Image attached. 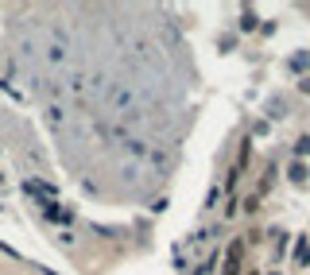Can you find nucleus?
Returning a JSON list of instances; mask_svg holds the SVG:
<instances>
[{
	"instance_id": "1",
	"label": "nucleus",
	"mask_w": 310,
	"mask_h": 275,
	"mask_svg": "<svg viewBox=\"0 0 310 275\" xmlns=\"http://www.w3.org/2000/svg\"><path fill=\"white\" fill-rule=\"evenodd\" d=\"M240 260H244V240H233V244H229V256H225L221 275H240Z\"/></svg>"
},
{
	"instance_id": "2",
	"label": "nucleus",
	"mask_w": 310,
	"mask_h": 275,
	"mask_svg": "<svg viewBox=\"0 0 310 275\" xmlns=\"http://www.w3.org/2000/svg\"><path fill=\"white\" fill-rule=\"evenodd\" d=\"M295 264H302V267L310 264V244H306V240H299V248H295Z\"/></svg>"
},
{
	"instance_id": "3",
	"label": "nucleus",
	"mask_w": 310,
	"mask_h": 275,
	"mask_svg": "<svg viewBox=\"0 0 310 275\" xmlns=\"http://www.w3.org/2000/svg\"><path fill=\"white\" fill-rule=\"evenodd\" d=\"M252 27H256V12L244 8V16H240V31H252Z\"/></svg>"
},
{
	"instance_id": "4",
	"label": "nucleus",
	"mask_w": 310,
	"mask_h": 275,
	"mask_svg": "<svg viewBox=\"0 0 310 275\" xmlns=\"http://www.w3.org/2000/svg\"><path fill=\"white\" fill-rule=\"evenodd\" d=\"M291 178H295V182H302V178H306V167H302V163H295V167H291Z\"/></svg>"
},
{
	"instance_id": "5",
	"label": "nucleus",
	"mask_w": 310,
	"mask_h": 275,
	"mask_svg": "<svg viewBox=\"0 0 310 275\" xmlns=\"http://www.w3.org/2000/svg\"><path fill=\"white\" fill-rule=\"evenodd\" d=\"M302 89H306V93H310V78H302Z\"/></svg>"
}]
</instances>
